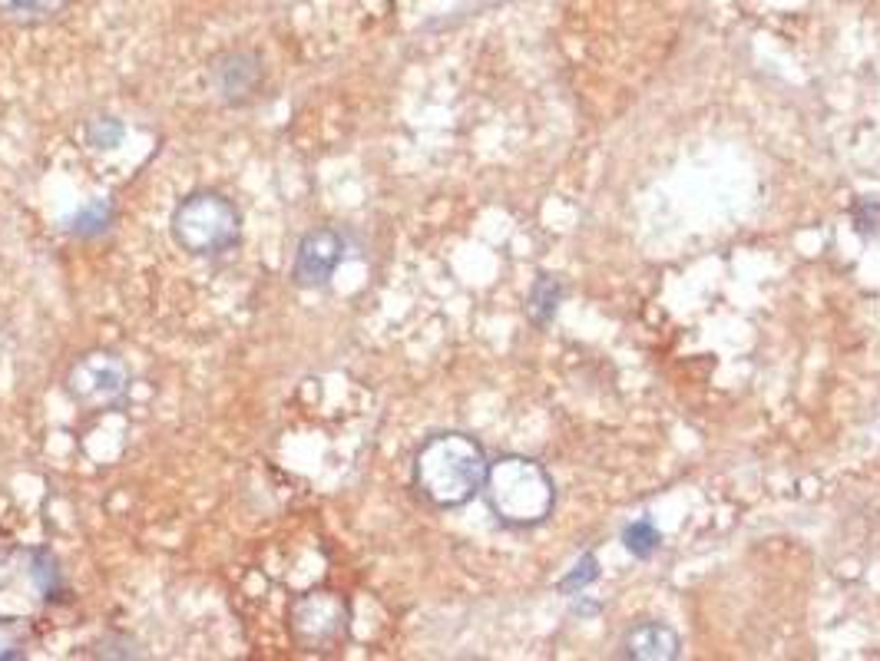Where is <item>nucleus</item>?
Returning a JSON list of instances; mask_svg holds the SVG:
<instances>
[{
	"label": "nucleus",
	"instance_id": "obj_14",
	"mask_svg": "<svg viewBox=\"0 0 880 661\" xmlns=\"http://www.w3.org/2000/svg\"><path fill=\"white\" fill-rule=\"evenodd\" d=\"M126 136V126L116 116H97L87 123V142L93 149H116Z\"/></svg>",
	"mask_w": 880,
	"mask_h": 661
},
{
	"label": "nucleus",
	"instance_id": "obj_13",
	"mask_svg": "<svg viewBox=\"0 0 880 661\" xmlns=\"http://www.w3.org/2000/svg\"><path fill=\"white\" fill-rule=\"evenodd\" d=\"M623 546L635 559H649L659 549V529L653 526V519H635L623 529Z\"/></svg>",
	"mask_w": 880,
	"mask_h": 661
},
{
	"label": "nucleus",
	"instance_id": "obj_1",
	"mask_svg": "<svg viewBox=\"0 0 880 661\" xmlns=\"http://www.w3.org/2000/svg\"><path fill=\"white\" fill-rule=\"evenodd\" d=\"M486 454L474 436L437 434L414 456V486L437 510H457L484 493Z\"/></svg>",
	"mask_w": 880,
	"mask_h": 661
},
{
	"label": "nucleus",
	"instance_id": "obj_8",
	"mask_svg": "<svg viewBox=\"0 0 880 661\" xmlns=\"http://www.w3.org/2000/svg\"><path fill=\"white\" fill-rule=\"evenodd\" d=\"M679 655V635L662 622L635 625L633 632L623 638V658H643V661H665Z\"/></svg>",
	"mask_w": 880,
	"mask_h": 661
},
{
	"label": "nucleus",
	"instance_id": "obj_7",
	"mask_svg": "<svg viewBox=\"0 0 880 661\" xmlns=\"http://www.w3.org/2000/svg\"><path fill=\"white\" fill-rule=\"evenodd\" d=\"M262 79H265L262 57L252 50H228L208 69V87H212L218 103H226V106L252 103L262 89Z\"/></svg>",
	"mask_w": 880,
	"mask_h": 661
},
{
	"label": "nucleus",
	"instance_id": "obj_4",
	"mask_svg": "<svg viewBox=\"0 0 880 661\" xmlns=\"http://www.w3.org/2000/svg\"><path fill=\"white\" fill-rule=\"evenodd\" d=\"M63 387L69 400L89 414L119 410L129 400V367L113 351H87L69 364Z\"/></svg>",
	"mask_w": 880,
	"mask_h": 661
},
{
	"label": "nucleus",
	"instance_id": "obj_12",
	"mask_svg": "<svg viewBox=\"0 0 880 661\" xmlns=\"http://www.w3.org/2000/svg\"><path fill=\"white\" fill-rule=\"evenodd\" d=\"M67 0H0V17L17 20V23H33L47 20L63 10Z\"/></svg>",
	"mask_w": 880,
	"mask_h": 661
},
{
	"label": "nucleus",
	"instance_id": "obj_5",
	"mask_svg": "<svg viewBox=\"0 0 880 661\" xmlns=\"http://www.w3.org/2000/svg\"><path fill=\"white\" fill-rule=\"evenodd\" d=\"M288 625L301 645H328L347 629V602L338 592H305L288 609Z\"/></svg>",
	"mask_w": 880,
	"mask_h": 661
},
{
	"label": "nucleus",
	"instance_id": "obj_17",
	"mask_svg": "<svg viewBox=\"0 0 880 661\" xmlns=\"http://www.w3.org/2000/svg\"><path fill=\"white\" fill-rule=\"evenodd\" d=\"M880 225V206L877 202H861L857 206V228L861 232H871V228Z\"/></svg>",
	"mask_w": 880,
	"mask_h": 661
},
{
	"label": "nucleus",
	"instance_id": "obj_16",
	"mask_svg": "<svg viewBox=\"0 0 880 661\" xmlns=\"http://www.w3.org/2000/svg\"><path fill=\"white\" fill-rule=\"evenodd\" d=\"M97 658H139V645L126 635H103V642L97 645Z\"/></svg>",
	"mask_w": 880,
	"mask_h": 661
},
{
	"label": "nucleus",
	"instance_id": "obj_6",
	"mask_svg": "<svg viewBox=\"0 0 880 661\" xmlns=\"http://www.w3.org/2000/svg\"><path fill=\"white\" fill-rule=\"evenodd\" d=\"M347 255V238L338 228H311L301 235L292 265V281L298 288H325L335 278L338 265Z\"/></svg>",
	"mask_w": 880,
	"mask_h": 661
},
{
	"label": "nucleus",
	"instance_id": "obj_15",
	"mask_svg": "<svg viewBox=\"0 0 880 661\" xmlns=\"http://www.w3.org/2000/svg\"><path fill=\"white\" fill-rule=\"evenodd\" d=\"M596 579H599V563H596V555H583L573 573L566 575V579H560V592H583L586 585L596 583Z\"/></svg>",
	"mask_w": 880,
	"mask_h": 661
},
{
	"label": "nucleus",
	"instance_id": "obj_3",
	"mask_svg": "<svg viewBox=\"0 0 880 661\" xmlns=\"http://www.w3.org/2000/svg\"><path fill=\"white\" fill-rule=\"evenodd\" d=\"M169 232H172V242L189 255L216 258L232 245H238L242 216H238L232 198L202 188V192H192L179 202L176 212H172V222H169Z\"/></svg>",
	"mask_w": 880,
	"mask_h": 661
},
{
	"label": "nucleus",
	"instance_id": "obj_9",
	"mask_svg": "<svg viewBox=\"0 0 880 661\" xmlns=\"http://www.w3.org/2000/svg\"><path fill=\"white\" fill-rule=\"evenodd\" d=\"M30 579L40 589V595L47 602H57L67 595V583H63V569H60L57 555L50 549H33L30 553Z\"/></svg>",
	"mask_w": 880,
	"mask_h": 661
},
{
	"label": "nucleus",
	"instance_id": "obj_2",
	"mask_svg": "<svg viewBox=\"0 0 880 661\" xmlns=\"http://www.w3.org/2000/svg\"><path fill=\"white\" fill-rule=\"evenodd\" d=\"M484 500L500 523L523 529V526L543 523L553 513L556 490L550 473L536 460L504 456L486 470Z\"/></svg>",
	"mask_w": 880,
	"mask_h": 661
},
{
	"label": "nucleus",
	"instance_id": "obj_11",
	"mask_svg": "<svg viewBox=\"0 0 880 661\" xmlns=\"http://www.w3.org/2000/svg\"><path fill=\"white\" fill-rule=\"evenodd\" d=\"M560 301H563V288H560V281L550 275L536 278L533 291H530V321H533V325H550Z\"/></svg>",
	"mask_w": 880,
	"mask_h": 661
},
{
	"label": "nucleus",
	"instance_id": "obj_10",
	"mask_svg": "<svg viewBox=\"0 0 880 661\" xmlns=\"http://www.w3.org/2000/svg\"><path fill=\"white\" fill-rule=\"evenodd\" d=\"M113 225V206L107 198H89L77 216L69 218V235L77 238H97Z\"/></svg>",
	"mask_w": 880,
	"mask_h": 661
}]
</instances>
